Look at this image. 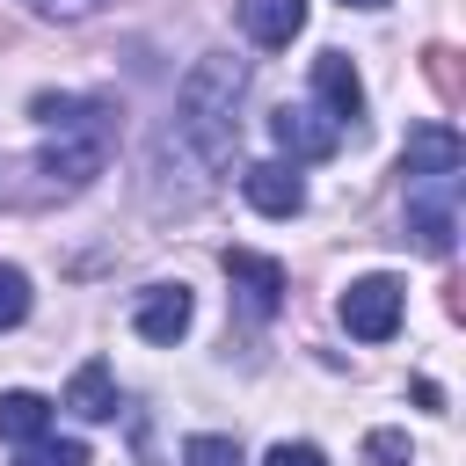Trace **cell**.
I'll return each mask as SVG.
<instances>
[{"instance_id": "obj_17", "label": "cell", "mask_w": 466, "mask_h": 466, "mask_svg": "<svg viewBox=\"0 0 466 466\" xmlns=\"http://www.w3.org/2000/svg\"><path fill=\"white\" fill-rule=\"evenodd\" d=\"M364 459H371V466H408V459H415V451H408V430H371V437H364Z\"/></svg>"}, {"instance_id": "obj_18", "label": "cell", "mask_w": 466, "mask_h": 466, "mask_svg": "<svg viewBox=\"0 0 466 466\" xmlns=\"http://www.w3.org/2000/svg\"><path fill=\"white\" fill-rule=\"evenodd\" d=\"M262 466H328V451L320 444H269Z\"/></svg>"}, {"instance_id": "obj_4", "label": "cell", "mask_w": 466, "mask_h": 466, "mask_svg": "<svg viewBox=\"0 0 466 466\" xmlns=\"http://www.w3.org/2000/svg\"><path fill=\"white\" fill-rule=\"evenodd\" d=\"M269 138H277V153L299 167V160H328V153L342 146V124H335L320 102H284V109L269 116Z\"/></svg>"}, {"instance_id": "obj_15", "label": "cell", "mask_w": 466, "mask_h": 466, "mask_svg": "<svg viewBox=\"0 0 466 466\" xmlns=\"http://www.w3.org/2000/svg\"><path fill=\"white\" fill-rule=\"evenodd\" d=\"M182 466H248V459H240V444H233V437L204 430V437H189V444H182Z\"/></svg>"}, {"instance_id": "obj_12", "label": "cell", "mask_w": 466, "mask_h": 466, "mask_svg": "<svg viewBox=\"0 0 466 466\" xmlns=\"http://www.w3.org/2000/svg\"><path fill=\"white\" fill-rule=\"evenodd\" d=\"M66 408H73L80 422H102V415H116V379H109V364H102V357L73 371V386H66Z\"/></svg>"}, {"instance_id": "obj_8", "label": "cell", "mask_w": 466, "mask_h": 466, "mask_svg": "<svg viewBox=\"0 0 466 466\" xmlns=\"http://www.w3.org/2000/svg\"><path fill=\"white\" fill-rule=\"evenodd\" d=\"M240 197H248L262 218H291V211H306V182H299L291 160H255V167H240Z\"/></svg>"}, {"instance_id": "obj_13", "label": "cell", "mask_w": 466, "mask_h": 466, "mask_svg": "<svg viewBox=\"0 0 466 466\" xmlns=\"http://www.w3.org/2000/svg\"><path fill=\"white\" fill-rule=\"evenodd\" d=\"M44 430H51V400H44V393H22V386L0 393V437H7V444H29V437H44Z\"/></svg>"}, {"instance_id": "obj_6", "label": "cell", "mask_w": 466, "mask_h": 466, "mask_svg": "<svg viewBox=\"0 0 466 466\" xmlns=\"http://www.w3.org/2000/svg\"><path fill=\"white\" fill-rule=\"evenodd\" d=\"M226 277L240 291V313L248 320H269L284 306V262L277 255H255V248H226Z\"/></svg>"}, {"instance_id": "obj_2", "label": "cell", "mask_w": 466, "mask_h": 466, "mask_svg": "<svg viewBox=\"0 0 466 466\" xmlns=\"http://www.w3.org/2000/svg\"><path fill=\"white\" fill-rule=\"evenodd\" d=\"M29 116L51 131V146L36 153L51 189H80V182L102 175V160L116 146V102H102V95H36Z\"/></svg>"}, {"instance_id": "obj_9", "label": "cell", "mask_w": 466, "mask_h": 466, "mask_svg": "<svg viewBox=\"0 0 466 466\" xmlns=\"http://www.w3.org/2000/svg\"><path fill=\"white\" fill-rule=\"evenodd\" d=\"M313 95H320V109L335 116V124H364V80H357V66L342 58V51H320L313 58Z\"/></svg>"}, {"instance_id": "obj_7", "label": "cell", "mask_w": 466, "mask_h": 466, "mask_svg": "<svg viewBox=\"0 0 466 466\" xmlns=\"http://www.w3.org/2000/svg\"><path fill=\"white\" fill-rule=\"evenodd\" d=\"M189 320H197V299L182 291V284H146L138 291V306H131V328L146 335V342H182L189 335Z\"/></svg>"}, {"instance_id": "obj_19", "label": "cell", "mask_w": 466, "mask_h": 466, "mask_svg": "<svg viewBox=\"0 0 466 466\" xmlns=\"http://www.w3.org/2000/svg\"><path fill=\"white\" fill-rule=\"evenodd\" d=\"M36 15H51V22H80V15H95L102 0H29Z\"/></svg>"}, {"instance_id": "obj_20", "label": "cell", "mask_w": 466, "mask_h": 466, "mask_svg": "<svg viewBox=\"0 0 466 466\" xmlns=\"http://www.w3.org/2000/svg\"><path fill=\"white\" fill-rule=\"evenodd\" d=\"M350 7H386V0H350Z\"/></svg>"}, {"instance_id": "obj_1", "label": "cell", "mask_w": 466, "mask_h": 466, "mask_svg": "<svg viewBox=\"0 0 466 466\" xmlns=\"http://www.w3.org/2000/svg\"><path fill=\"white\" fill-rule=\"evenodd\" d=\"M240 95H248V58L204 51L182 73V95H175V146L197 153L204 167H226L233 160V138H240V116H233Z\"/></svg>"}, {"instance_id": "obj_10", "label": "cell", "mask_w": 466, "mask_h": 466, "mask_svg": "<svg viewBox=\"0 0 466 466\" xmlns=\"http://www.w3.org/2000/svg\"><path fill=\"white\" fill-rule=\"evenodd\" d=\"M451 167H466V138H459L451 124H422V131H408L400 175H451Z\"/></svg>"}, {"instance_id": "obj_16", "label": "cell", "mask_w": 466, "mask_h": 466, "mask_svg": "<svg viewBox=\"0 0 466 466\" xmlns=\"http://www.w3.org/2000/svg\"><path fill=\"white\" fill-rule=\"evenodd\" d=\"M22 320H29V277L0 262V328H22Z\"/></svg>"}, {"instance_id": "obj_14", "label": "cell", "mask_w": 466, "mask_h": 466, "mask_svg": "<svg viewBox=\"0 0 466 466\" xmlns=\"http://www.w3.org/2000/svg\"><path fill=\"white\" fill-rule=\"evenodd\" d=\"M15 466H87V444H73V437H29V444H15Z\"/></svg>"}, {"instance_id": "obj_11", "label": "cell", "mask_w": 466, "mask_h": 466, "mask_svg": "<svg viewBox=\"0 0 466 466\" xmlns=\"http://www.w3.org/2000/svg\"><path fill=\"white\" fill-rule=\"evenodd\" d=\"M240 29H248L262 51H284V44L306 29V0H240Z\"/></svg>"}, {"instance_id": "obj_5", "label": "cell", "mask_w": 466, "mask_h": 466, "mask_svg": "<svg viewBox=\"0 0 466 466\" xmlns=\"http://www.w3.org/2000/svg\"><path fill=\"white\" fill-rule=\"evenodd\" d=\"M342 328H350L357 342H386V335L400 328V284H393V277H357V284L342 291Z\"/></svg>"}, {"instance_id": "obj_3", "label": "cell", "mask_w": 466, "mask_h": 466, "mask_svg": "<svg viewBox=\"0 0 466 466\" xmlns=\"http://www.w3.org/2000/svg\"><path fill=\"white\" fill-rule=\"evenodd\" d=\"M459 175H408V233L422 240V255H451L459 240Z\"/></svg>"}]
</instances>
